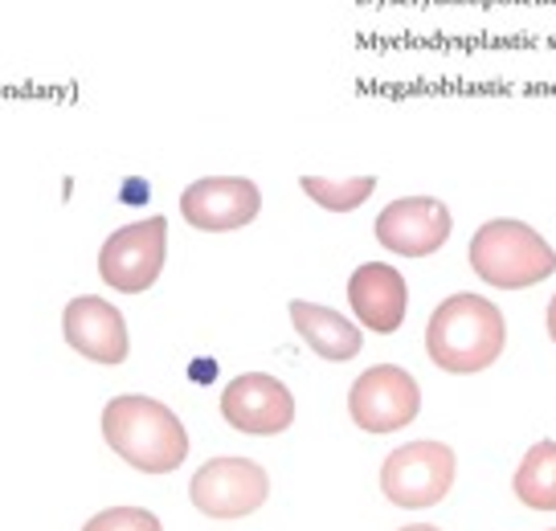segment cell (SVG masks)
Here are the masks:
<instances>
[{
    "instance_id": "cell-19",
    "label": "cell",
    "mask_w": 556,
    "mask_h": 531,
    "mask_svg": "<svg viewBox=\"0 0 556 531\" xmlns=\"http://www.w3.org/2000/svg\"><path fill=\"white\" fill-rule=\"evenodd\" d=\"M548 531H556V528H548Z\"/></svg>"
},
{
    "instance_id": "cell-1",
    "label": "cell",
    "mask_w": 556,
    "mask_h": 531,
    "mask_svg": "<svg viewBox=\"0 0 556 531\" xmlns=\"http://www.w3.org/2000/svg\"><path fill=\"white\" fill-rule=\"evenodd\" d=\"M103 438L139 475H173L189 458V429L164 401L143 393L111 396L103 405Z\"/></svg>"
},
{
    "instance_id": "cell-7",
    "label": "cell",
    "mask_w": 556,
    "mask_h": 531,
    "mask_svg": "<svg viewBox=\"0 0 556 531\" xmlns=\"http://www.w3.org/2000/svg\"><path fill=\"white\" fill-rule=\"evenodd\" d=\"M421 413V389L401 364L365 368L348 389V417L365 433H397Z\"/></svg>"
},
{
    "instance_id": "cell-4",
    "label": "cell",
    "mask_w": 556,
    "mask_h": 531,
    "mask_svg": "<svg viewBox=\"0 0 556 531\" xmlns=\"http://www.w3.org/2000/svg\"><path fill=\"white\" fill-rule=\"evenodd\" d=\"M458 479V458L446 442H409L397 446L381 463V491L393 507L405 511H421L434 507L454 491Z\"/></svg>"
},
{
    "instance_id": "cell-14",
    "label": "cell",
    "mask_w": 556,
    "mask_h": 531,
    "mask_svg": "<svg viewBox=\"0 0 556 531\" xmlns=\"http://www.w3.org/2000/svg\"><path fill=\"white\" fill-rule=\"evenodd\" d=\"M511 491L532 511H556V442H536L516 466Z\"/></svg>"
},
{
    "instance_id": "cell-8",
    "label": "cell",
    "mask_w": 556,
    "mask_h": 531,
    "mask_svg": "<svg viewBox=\"0 0 556 531\" xmlns=\"http://www.w3.org/2000/svg\"><path fill=\"white\" fill-rule=\"evenodd\" d=\"M454 217L438 197H397L377 213L372 233L389 254L430 257L451 241Z\"/></svg>"
},
{
    "instance_id": "cell-15",
    "label": "cell",
    "mask_w": 556,
    "mask_h": 531,
    "mask_svg": "<svg viewBox=\"0 0 556 531\" xmlns=\"http://www.w3.org/2000/svg\"><path fill=\"white\" fill-rule=\"evenodd\" d=\"M299 189L328 213H352L377 192V176H352V180H328V176H303Z\"/></svg>"
},
{
    "instance_id": "cell-13",
    "label": "cell",
    "mask_w": 556,
    "mask_h": 531,
    "mask_svg": "<svg viewBox=\"0 0 556 531\" xmlns=\"http://www.w3.org/2000/svg\"><path fill=\"white\" fill-rule=\"evenodd\" d=\"M287 311H291V324H295L299 340L307 343L319 361L348 364L361 356V347H365V327L344 319L336 307L307 303V299H291Z\"/></svg>"
},
{
    "instance_id": "cell-17",
    "label": "cell",
    "mask_w": 556,
    "mask_h": 531,
    "mask_svg": "<svg viewBox=\"0 0 556 531\" xmlns=\"http://www.w3.org/2000/svg\"><path fill=\"white\" fill-rule=\"evenodd\" d=\"M544 324H548V340L556 343V294H553V303H548V315H544Z\"/></svg>"
},
{
    "instance_id": "cell-5",
    "label": "cell",
    "mask_w": 556,
    "mask_h": 531,
    "mask_svg": "<svg viewBox=\"0 0 556 531\" xmlns=\"http://www.w3.org/2000/svg\"><path fill=\"white\" fill-rule=\"evenodd\" d=\"M168 257V222L143 217L115 229L99 250V278L115 294H143L156 287Z\"/></svg>"
},
{
    "instance_id": "cell-12",
    "label": "cell",
    "mask_w": 556,
    "mask_h": 531,
    "mask_svg": "<svg viewBox=\"0 0 556 531\" xmlns=\"http://www.w3.org/2000/svg\"><path fill=\"white\" fill-rule=\"evenodd\" d=\"M348 307L361 327L393 336L409 315V282L389 262H365L348 275Z\"/></svg>"
},
{
    "instance_id": "cell-18",
    "label": "cell",
    "mask_w": 556,
    "mask_h": 531,
    "mask_svg": "<svg viewBox=\"0 0 556 531\" xmlns=\"http://www.w3.org/2000/svg\"><path fill=\"white\" fill-rule=\"evenodd\" d=\"M401 531H442V528H434V523H409V528H401Z\"/></svg>"
},
{
    "instance_id": "cell-11",
    "label": "cell",
    "mask_w": 556,
    "mask_h": 531,
    "mask_svg": "<svg viewBox=\"0 0 556 531\" xmlns=\"http://www.w3.org/2000/svg\"><path fill=\"white\" fill-rule=\"evenodd\" d=\"M62 336L66 343L94 364H123L131 352V336H127V319L115 303H106L99 294H78L70 299L62 311Z\"/></svg>"
},
{
    "instance_id": "cell-9",
    "label": "cell",
    "mask_w": 556,
    "mask_h": 531,
    "mask_svg": "<svg viewBox=\"0 0 556 531\" xmlns=\"http://www.w3.org/2000/svg\"><path fill=\"white\" fill-rule=\"evenodd\" d=\"M222 417L250 438H275L295 426V393L270 372H242L222 393Z\"/></svg>"
},
{
    "instance_id": "cell-2",
    "label": "cell",
    "mask_w": 556,
    "mask_h": 531,
    "mask_svg": "<svg viewBox=\"0 0 556 531\" xmlns=\"http://www.w3.org/2000/svg\"><path fill=\"white\" fill-rule=\"evenodd\" d=\"M507 324L504 311L483 294L458 291L442 299L426 324V352L442 372L475 377L504 356Z\"/></svg>"
},
{
    "instance_id": "cell-3",
    "label": "cell",
    "mask_w": 556,
    "mask_h": 531,
    "mask_svg": "<svg viewBox=\"0 0 556 531\" xmlns=\"http://www.w3.org/2000/svg\"><path fill=\"white\" fill-rule=\"evenodd\" d=\"M470 270L495 291H528L556 275V250L540 229L516 217H491L467 245Z\"/></svg>"
},
{
    "instance_id": "cell-16",
    "label": "cell",
    "mask_w": 556,
    "mask_h": 531,
    "mask_svg": "<svg viewBox=\"0 0 556 531\" xmlns=\"http://www.w3.org/2000/svg\"><path fill=\"white\" fill-rule=\"evenodd\" d=\"M83 531H164V523L148 507H106Z\"/></svg>"
},
{
    "instance_id": "cell-6",
    "label": "cell",
    "mask_w": 556,
    "mask_h": 531,
    "mask_svg": "<svg viewBox=\"0 0 556 531\" xmlns=\"http://www.w3.org/2000/svg\"><path fill=\"white\" fill-rule=\"evenodd\" d=\"M192 507L208 519H245L254 515L270 498V475L262 470L254 458L242 454H222V458H208L189 482Z\"/></svg>"
},
{
    "instance_id": "cell-10",
    "label": "cell",
    "mask_w": 556,
    "mask_h": 531,
    "mask_svg": "<svg viewBox=\"0 0 556 531\" xmlns=\"http://www.w3.org/2000/svg\"><path fill=\"white\" fill-rule=\"evenodd\" d=\"M262 213V189L245 176H201L180 192V217L201 233H233Z\"/></svg>"
}]
</instances>
